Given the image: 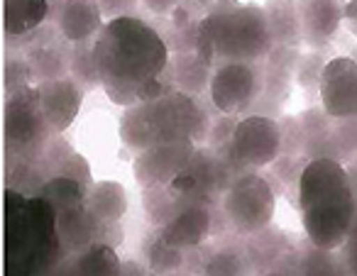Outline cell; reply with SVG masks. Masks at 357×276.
I'll return each mask as SVG.
<instances>
[{
  "instance_id": "obj_1",
  "label": "cell",
  "mask_w": 357,
  "mask_h": 276,
  "mask_svg": "<svg viewBox=\"0 0 357 276\" xmlns=\"http://www.w3.org/2000/svg\"><path fill=\"white\" fill-rule=\"evenodd\" d=\"M93 56L103 89L137 91L169 69L172 52L162 32L139 17L108 20L93 40ZM139 103V98H137Z\"/></svg>"
},
{
  "instance_id": "obj_2",
  "label": "cell",
  "mask_w": 357,
  "mask_h": 276,
  "mask_svg": "<svg viewBox=\"0 0 357 276\" xmlns=\"http://www.w3.org/2000/svg\"><path fill=\"white\" fill-rule=\"evenodd\" d=\"M6 276H37L56 271L66 259L56 230V210L40 193L6 186Z\"/></svg>"
},
{
  "instance_id": "obj_3",
  "label": "cell",
  "mask_w": 357,
  "mask_h": 276,
  "mask_svg": "<svg viewBox=\"0 0 357 276\" xmlns=\"http://www.w3.org/2000/svg\"><path fill=\"white\" fill-rule=\"evenodd\" d=\"M301 225L311 245L337 250L345 245L357 196L352 191L345 164L337 159H308L296 183Z\"/></svg>"
},
{
  "instance_id": "obj_4",
  "label": "cell",
  "mask_w": 357,
  "mask_h": 276,
  "mask_svg": "<svg viewBox=\"0 0 357 276\" xmlns=\"http://www.w3.org/2000/svg\"><path fill=\"white\" fill-rule=\"evenodd\" d=\"M201 25L220 61H262L274 47L262 6L255 3L218 0L201 17Z\"/></svg>"
},
{
  "instance_id": "obj_5",
  "label": "cell",
  "mask_w": 357,
  "mask_h": 276,
  "mask_svg": "<svg viewBox=\"0 0 357 276\" xmlns=\"http://www.w3.org/2000/svg\"><path fill=\"white\" fill-rule=\"evenodd\" d=\"M199 98L201 95L176 89L147 100L144 110H147L152 142H174V139H194L196 144L208 142L213 118Z\"/></svg>"
},
{
  "instance_id": "obj_6",
  "label": "cell",
  "mask_w": 357,
  "mask_h": 276,
  "mask_svg": "<svg viewBox=\"0 0 357 276\" xmlns=\"http://www.w3.org/2000/svg\"><path fill=\"white\" fill-rule=\"evenodd\" d=\"M56 135L40 105L37 86H27L6 98L3 105V147L6 159H37Z\"/></svg>"
},
{
  "instance_id": "obj_7",
  "label": "cell",
  "mask_w": 357,
  "mask_h": 276,
  "mask_svg": "<svg viewBox=\"0 0 357 276\" xmlns=\"http://www.w3.org/2000/svg\"><path fill=\"white\" fill-rule=\"evenodd\" d=\"M274 210H277V193L267 178L259 176L257 169L240 174L223 193V215L240 235H252L272 225Z\"/></svg>"
},
{
  "instance_id": "obj_8",
  "label": "cell",
  "mask_w": 357,
  "mask_h": 276,
  "mask_svg": "<svg viewBox=\"0 0 357 276\" xmlns=\"http://www.w3.org/2000/svg\"><path fill=\"white\" fill-rule=\"evenodd\" d=\"M264 91V66L259 61H220L213 66L208 95L218 113L245 115Z\"/></svg>"
},
{
  "instance_id": "obj_9",
  "label": "cell",
  "mask_w": 357,
  "mask_h": 276,
  "mask_svg": "<svg viewBox=\"0 0 357 276\" xmlns=\"http://www.w3.org/2000/svg\"><path fill=\"white\" fill-rule=\"evenodd\" d=\"M230 154L245 169L272 167L274 159L282 154V130L279 120L267 115L250 113L238 120L230 137Z\"/></svg>"
},
{
  "instance_id": "obj_10",
  "label": "cell",
  "mask_w": 357,
  "mask_h": 276,
  "mask_svg": "<svg viewBox=\"0 0 357 276\" xmlns=\"http://www.w3.org/2000/svg\"><path fill=\"white\" fill-rule=\"evenodd\" d=\"M196 147L199 144L194 139H174V142H157L137 152L132 162V176L137 186H169L191 162Z\"/></svg>"
},
{
  "instance_id": "obj_11",
  "label": "cell",
  "mask_w": 357,
  "mask_h": 276,
  "mask_svg": "<svg viewBox=\"0 0 357 276\" xmlns=\"http://www.w3.org/2000/svg\"><path fill=\"white\" fill-rule=\"evenodd\" d=\"M318 95L331 118H357V59L335 56L328 61Z\"/></svg>"
},
{
  "instance_id": "obj_12",
  "label": "cell",
  "mask_w": 357,
  "mask_h": 276,
  "mask_svg": "<svg viewBox=\"0 0 357 276\" xmlns=\"http://www.w3.org/2000/svg\"><path fill=\"white\" fill-rule=\"evenodd\" d=\"M35 86L40 93L42 113H45L50 128L56 135L69 130L79 115L81 103H84V86L74 76H59V79L42 81Z\"/></svg>"
},
{
  "instance_id": "obj_13",
  "label": "cell",
  "mask_w": 357,
  "mask_h": 276,
  "mask_svg": "<svg viewBox=\"0 0 357 276\" xmlns=\"http://www.w3.org/2000/svg\"><path fill=\"white\" fill-rule=\"evenodd\" d=\"M213 230V213L208 203H189L181 206L167 225L159 227V237L181 250H191L208 240Z\"/></svg>"
},
{
  "instance_id": "obj_14",
  "label": "cell",
  "mask_w": 357,
  "mask_h": 276,
  "mask_svg": "<svg viewBox=\"0 0 357 276\" xmlns=\"http://www.w3.org/2000/svg\"><path fill=\"white\" fill-rule=\"evenodd\" d=\"M342 0H298L303 42L311 49L326 47L342 27Z\"/></svg>"
},
{
  "instance_id": "obj_15",
  "label": "cell",
  "mask_w": 357,
  "mask_h": 276,
  "mask_svg": "<svg viewBox=\"0 0 357 276\" xmlns=\"http://www.w3.org/2000/svg\"><path fill=\"white\" fill-rule=\"evenodd\" d=\"M56 30L69 45L93 40L103 30V13L98 0H64L56 13Z\"/></svg>"
},
{
  "instance_id": "obj_16",
  "label": "cell",
  "mask_w": 357,
  "mask_h": 276,
  "mask_svg": "<svg viewBox=\"0 0 357 276\" xmlns=\"http://www.w3.org/2000/svg\"><path fill=\"white\" fill-rule=\"evenodd\" d=\"M42 174L47 178L52 176H71L76 181H81L84 186H93V176H91V167L86 162V157H81L64 137L52 135V139L45 144V149L37 157Z\"/></svg>"
},
{
  "instance_id": "obj_17",
  "label": "cell",
  "mask_w": 357,
  "mask_h": 276,
  "mask_svg": "<svg viewBox=\"0 0 357 276\" xmlns=\"http://www.w3.org/2000/svg\"><path fill=\"white\" fill-rule=\"evenodd\" d=\"M274 45L298 47L303 42L298 0H267L262 6Z\"/></svg>"
},
{
  "instance_id": "obj_18",
  "label": "cell",
  "mask_w": 357,
  "mask_h": 276,
  "mask_svg": "<svg viewBox=\"0 0 357 276\" xmlns=\"http://www.w3.org/2000/svg\"><path fill=\"white\" fill-rule=\"evenodd\" d=\"M50 17V0H3V30L22 37L40 30Z\"/></svg>"
},
{
  "instance_id": "obj_19",
  "label": "cell",
  "mask_w": 357,
  "mask_h": 276,
  "mask_svg": "<svg viewBox=\"0 0 357 276\" xmlns=\"http://www.w3.org/2000/svg\"><path fill=\"white\" fill-rule=\"evenodd\" d=\"M169 71H172V81L178 91L191 95H204L211 86V76H213V66H208L196 52H178L169 61Z\"/></svg>"
},
{
  "instance_id": "obj_20",
  "label": "cell",
  "mask_w": 357,
  "mask_h": 276,
  "mask_svg": "<svg viewBox=\"0 0 357 276\" xmlns=\"http://www.w3.org/2000/svg\"><path fill=\"white\" fill-rule=\"evenodd\" d=\"M27 61L32 66L35 84L71 74V52H66L64 45H56L52 40H42L40 37V42H35L27 49Z\"/></svg>"
},
{
  "instance_id": "obj_21",
  "label": "cell",
  "mask_w": 357,
  "mask_h": 276,
  "mask_svg": "<svg viewBox=\"0 0 357 276\" xmlns=\"http://www.w3.org/2000/svg\"><path fill=\"white\" fill-rule=\"evenodd\" d=\"M287 252H289L287 232L277 230V227H269V225L252 232L248 245H245L250 269H259V271H272V266L277 264Z\"/></svg>"
},
{
  "instance_id": "obj_22",
  "label": "cell",
  "mask_w": 357,
  "mask_h": 276,
  "mask_svg": "<svg viewBox=\"0 0 357 276\" xmlns=\"http://www.w3.org/2000/svg\"><path fill=\"white\" fill-rule=\"evenodd\" d=\"M128 191L118 181H98L86 193V208L100 222H120L128 213Z\"/></svg>"
},
{
  "instance_id": "obj_23",
  "label": "cell",
  "mask_w": 357,
  "mask_h": 276,
  "mask_svg": "<svg viewBox=\"0 0 357 276\" xmlns=\"http://www.w3.org/2000/svg\"><path fill=\"white\" fill-rule=\"evenodd\" d=\"M56 271H74V274H123V261L115 254V247L105 245V242H96V245L86 247L79 254L66 256L59 264Z\"/></svg>"
},
{
  "instance_id": "obj_24",
  "label": "cell",
  "mask_w": 357,
  "mask_h": 276,
  "mask_svg": "<svg viewBox=\"0 0 357 276\" xmlns=\"http://www.w3.org/2000/svg\"><path fill=\"white\" fill-rule=\"evenodd\" d=\"M303 128V157L306 159H333V144H331V125L333 118L321 108H308L298 115Z\"/></svg>"
},
{
  "instance_id": "obj_25",
  "label": "cell",
  "mask_w": 357,
  "mask_h": 276,
  "mask_svg": "<svg viewBox=\"0 0 357 276\" xmlns=\"http://www.w3.org/2000/svg\"><path fill=\"white\" fill-rule=\"evenodd\" d=\"M120 139L128 149L132 152H142V149L152 147V132H149L147 123V110L144 103H135L125 108L123 118H120Z\"/></svg>"
},
{
  "instance_id": "obj_26",
  "label": "cell",
  "mask_w": 357,
  "mask_h": 276,
  "mask_svg": "<svg viewBox=\"0 0 357 276\" xmlns=\"http://www.w3.org/2000/svg\"><path fill=\"white\" fill-rule=\"evenodd\" d=\"M142 208H144V217H147L149 225L162 227L167 225L174 217V213L178 210V201L169 186H149L142 188Z\"/></svg>"
},
{
  "instance_id": "obj_27",
  "label": "cell",
  "mask_w": 357,
  "mask_h": 276,
  "mask_svg": "<svg viewBox=\"0 0 357 276\" xmlns=\"http://www.w3.org/2000/svg\"><path fill=\"white\" fill-rule=\"evenodd\" d=\"M333 159L347 164L357 159V118H333L331 125Z\"/></svg>"
},
{
  "instance_id": "obj_28",
  "label": "cell",
  "mask_w": 357,
  "mask_h": 276,
  "mask_svg": "<svg viewBox=\"0 0 357 276\" xmlns=\"http://www.w3.org/2000/svg\"><path fill=\"white\" fill-rule=\"evenodd\" d=\"M93 40L74 45V49H71V76L84 86V91L100 86L98 66H96V56H93Z\"/></svg>"
},
{
  "instance_id": "obj_29",
  "label": "cell",
  "mask_w": 357,
  "mask_h": 276,
  "mask_svg": "<svg viewBox=\"0 0 357 276\" xmlns=\"http://www.w3.org/2000/svg\"><path fill=\"white\" fill-rule=\"evenodd\" d=\"M147 266L154 274H174L184 266V250L157 235L147 250Z\"/></svg>"
},
{
  "instance_id": "obj_30",
  "label": "cell",
  "mask_w": 357,
  "mask_h": 276,
  "mask_svg": "<svg viewBox=\"0 0 357 276\" xmlns=\"http://www.w3.org/2000/svg\"><path fill=\"white\" fill-rule=\"evenodd\" d=\"M35 76H32V66L27 61V54L22 56L20 52H8L6 61H3V89L6 93H15V91H22L27 86H32Z\"/></svg>"
},
{
  "instance_id": "obj_31",
  "label": "cell",
  "mask_w": 357,
  "mask_h": 276,
  "mask_svg": "<svg viewBox=\"0 0 357 276\" xmlns=\"http://www.w3.org/2000/svg\"><path fill=\"white\" fill-rule=\"evenodd\" d=\"M204 269L206 274H243V271L250 269L245 247L243 250L240 247H225V250L215 252Z\"/></svg>"
},
{
  "instance_id": "obj_32",
  "label": "cell",
  "mask_w": 357,
  "mask_h": 276,
  "mask_svg": "<svg viewBox=\"0 0 357 276\" xmlns=\"http://www.w3.org/2000/svg\"><path fill=\"white\" fill-rule=\"evenodd\" d=\"M326 64H328L326 56L318 54V52H308V54H301L296 69H294V81H296V84L301 86V89H306V91L318 89Z\"/></svg>"
},
{
  "instance_id": "obj_33",
  "label": "cell",
  "mask_w": 357,
  "mask_h": 276,
  "mask_svg": "<svg viewBox=\"0 0 357 276\" xmlns=\"http://www.w3.org/2000/svg\"><path fill=\"white\" fill-rule=\"evenodd\" d=\"M337 269H340V264L333 256V250L311 245L298 256V271H303V274H333Z\"/></svg>"
},
{
  "instance_id": "obj_34",
  "label": "cell",
  "mask_w": 357,
  "mask_h": 276,
  "mask_svg": "<svg viewBox=\"0 0 357 276\" xmlns=\"http://www.w3.org/2000/svg\"><path fill=\"white\" fill-rule=\"evenodd\" d=\"M279 130H282V154H289V157L303 154L301 120L294 118V115H282L279 118Z\"/></svg>"
},
{
  "instance_id": "obj_35",
  "label": "cell",
  "mask_w": 357,
  "mask_h": 276,
  "mask_svg": "<svg viewBox=\"0 0 357 276\" xmlns=\"http://www.w3.org/2000/svg\"><path fill=\"white\" fill-rule=\"evenodd\" d=\"M235 118H238V115L220 113V118L213 120V125H211V135H208V147L218 149V147H223V144L230 142L235 125H238V120H235Z\"/></svg>"
},
{
  "instance_id": "obj_36",
  "label": "cell",
  "mask_w": 357,
  "mask_h": 276,
  "mask_svg": "<svg viewBox=\"0 0 357 276\" xmlns=\"http://www.w3.org/2000/svg\"><path fill=\"white\" fill-rule=\"evenodd\" d=\"M98 8L103 13V20H118V17H137V0H98Z\"/></svg>"
},
{
  "instance_id": "obj_37",
  "label": "cell",
  "mask_w": 357,
  "mask_h": 276,
  "mask_svg": "<svg viewBox=\"0 0 357 276\" xmlns=\"http://www.w3.org/2000/svg\"><path fill=\"white\" fill-rule=\"evenodd\" d=\"M194 52L201 56V59L206 61L208 66H213L215 61V49H213V42H211V37H208V32L204 30V25H201V20H199V25H196V45H194Z\"/></svg>"
},
{
  "instance_id": "obj_38",
  "label": "cell",
  "mask_w": 357,
  "mask_h": 276,
  "mask_svg": "<svg viewBox=\"0 0 357 276\" xmlns=\"http://www.w3.org/2000/svg\"><path fill=\"white\" fill-rule=\"evenodd\" d=\"M199 20H201V17H199ZM199 20L194 17V13H191V8L186 6V3H181V6L172 13V27H174V30H189V27L199 25Z\"/></svg>"
},
{
  "instance_id": "obj_39",
  "label": "cell",
  "mask_w": 357,
  "mask_h": 276,
  "mask_svg": "<svg viewBox=\"0 0 357 276\" xmlns=\"http://www.w3.org/2000/svg\"><path fill=\"white\" fill-rule=\"evenodd\" d=\"M142 3L154 13V15H172L184 0H142Z\"/></svg>"
},
{
  "instance_id": "obj_40",
  "label": "cell",
  "mask_w": 357,
  "mask_h": 276,
  "mask_svg": "<svg viewBox=\"0 0 357 276\" xmlns=\"http://www.w3.org/2000/svg\"><path fill=\"white\" fill-rule=\"evenodd\" d=\"M342 25L347 27L352 37H357V0H347L342 10Z\"/></svg>"
},
{
  "instance_id": "obj_41",
  "label": "cell",
  "mask_w": 357,
  "mask_h": 276,
  "mask_svg": "<svg viewBox=\"0 0 357 276\" xmlns=\"http://www.w3.org/2000/svg\"><path fill=\"white\" fill-rule=\"evenodd\" d=\"M342 259H345V269L357 274V240H345V245H342Z\"/></svg>"
},
{
  "instance_id": "obj_42",
  "label": "cell",
  "mask_w": 357,
  "mask_h": 276,
  "mask_svg": "<svg viewBox=\"0 0 357 276\" xmlns=\"http://www.w3.org/2000/svg\"><path fill=\"white\" fill-rule=\"evenodd\" d=\"M345 171H347V176H350L352 191H355V196H357V159H350V162L345 164Z\"/></svg>"
},
{
  "instance_id": "obj_43",
  "label": "cell",
  "mask_w": 357,
  "mask_h": 276,
  "mask_svg": "<svg viewBox=\"0 0 357 276\" xmlns=\"http://www.w3.org/2000/svg\"><path fill=\"white\" fill-rule=\"evenodd\" d=\"M125 271H139V274H142V266L135 264V261H128V264H123V274Z\"/></svg>"
}]
</instances>
